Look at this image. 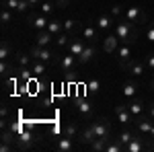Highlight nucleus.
Here are the masks:
<instances>
[{
    "label": "nucleus",
    "instance_id": "obj_14",
    "mask_svg": "<svg viewBox=\"0 0 154 152\" xmlns=\"http://www.w3.org/2000/svg\"><path fill=\"white\" fill-rule=\"evenodd\" d=\"M54 41H56V35H51L48 29L35 33V45H39V47H49Z\"/></svg>",
    "mask_w": 154,
    "mask_h": 152
},
{
    "label": "nucleus",
    "instance_id": "obj_6",
    "mask_svg": "<svg viewBox=\"0 0 154 152\" xmlns=\"http://www.w3.org/2000/svg\"><path fill=\"white\" fill-rule=\"evenodd\" d=\"M48 23L49 19L45 14H29V19H27V25H29V29H33V31H43V29H48Z\"/></svg>",
    "mask_w": 154,
    "mask_h": 152
},
{
    "label": "nucleus",
    "instance_id": "obj_30",
    "mask_svg": "<svg viewBox=\"0 0 154 152\" xmlns=\"http://www.w3.org/2000/svg\"><path fill=\"white\" fill-rule=\"evenodd\" d=\"M14 58H17V64H19V66H31V64H33V62H31V54H29V56H27V54H23V51H19V54H14Z\"/></svg>",
    "mask_w": 154,
    "mask_h": 152
},
{
    "label": "nucleus",
    "instance_id": "obj_7",
    "mask_svg": "<svg viewBox=\"0 0 154 152\" xmlns=\"http://www.w3.org/2000/svg\"><path fill=\"white\" fill-rule=\"evenodd\" d=\"M95 25H97V29H99V31H103V33H109V31L115 27V19H113L109 12H103V14H99V17H97Z\"/></svg>",
    "mask_w": 154,
    "mask_h": 152
},
{
    "label": "nucleus",
    "instance_id": "obj_10",
    "mask_svg": "<svg viewBox=\"0 0 154 152\" xmlns=\"http://www.w3.org/2000/svg\"><path fill=\"white\" fill-rule=\"evenodd\" d=\"M58 64H60V68H62V72H72L78 66V58L68 51V54H64V56L58 60Z\"/></svg>",
    "mask_w": 154,
    "mask_h": 152
},
{
    "label": "nucleus",
    "instance_id": "obj_31",
    "mask_svg": "<svg viewBox=\"0 0 154 152\" xmlns=\"http://www.w3.org/2000/svg\"><path fill=\"white\" fill-rule=\"evenodd\" d=\"M131 138H134V132H130V129H123V132H119V134H117V138H115V140H117L119 144H123V148H125V144H128Z\"/></svg>",
    "mask_w": 154,
    "mask_h": 152
},
{
    "label": "nucleus",
    "instance_id": "obj_20",
    "mask_svg": "<svg viewBox=\"0 0 154 152\" xmlns=\"http://www.w3.org/2000/svg\"><path fill=\"white\" fill-rule=\"evenodd\" d=\"M60 152H72L76 148V144H74V138H68V136H62V140L58 142V146H56Z\"/></svg>",
    "mask_w": 154,
    "mask_h": 152
},
{
    "label": "nucleus",
    "instance_id": "obj_29",
    "mask_svg": "<svg viewBox=\"0 0 154 152\" xmlns=\"http://www.w3.org/2000/svg\"><path fill=\"white\" fill-rule=\"evenodd\" d=\"M31 70H33V76H43V74H45V62L33 60V64H31Z\"/></svg>",
    "mask_w": 154,
    "mask_h": 152
},
{
    "label": "nucleus",
    "instance_id": "obj_36",
    "mask_svg": "<svg viewBox=\"0 0 154 152\" xmlns=\"http://www.w3.org/2000/svg\"><path fill=\"white\" fill-rule=\"evenodd\" d=\"M12 54V47L8 41H2V45H0V60H8V56Z\"/></svg>",
    "mask_w": 154,
    "mask_h": 152
},
{
    "label": "nucleus",
    "instance_id": "obj_1",
    "mask_svg": "<svg viewBox=\"0 0 154 152\" xmlns=\"http://www.w3.org/2000/svg\"><path fill=\"white\" fill-rule=\"evenodd\" d=\"M138 25L130 23V21H125V19H119L115 21V27H113V33L119 37V41L121 43H136V39H138V29H136Z\"/></svg>",
    "mask_w": 154,
    "mask_h": 152
},
{
    "label": "nucleus",
    "instance_id": "obj_48",
    "mask_svg": "<svg viewBox=\"0 0 154 152\" xmlns=\"http://www.w3.org/2000/svg\"><path fill=\"white\" fill-rule=\"evenodd\" d=\"M152 88H154V80H152Z\"/></svg>",
    "mask_w": 154,
    "mask_h": 152
},
{
    "label": "nucleus",
    "instance_id": "obj_23",
    "mask_svg": "<svg viewBox=\"0 0 154 152\" xmlns=\"http://www.w3.org/2000/svg\"><path fill=\"white\" fill-rule=\"evenodd\" d=\"M109 140H111V138H95L88 146H91V150H93V152H105L107 142H109Z\"/></svg>",
    "mask_w": 154,
    "mask_h": 152
},
{
    "label": "nucleus",
    "instance_id": "obj_44",
    "mask_svg": "<svg viewBox=\"0 0 154 152\" xmlns=\"http://www.w3.org/2000/svg\"><path fill=\"white\" fill-rule=\"evenodd\" d=\"M41 2H43V0H29L31 8H39V6H41Z\"/></svg>",
    "mask_w": 154,
    "mask_h": 152
},
{
    "label": "nucleus",
    "instance_id": "obj_3",
    "mask_svg": "<svg viewBox=\"0 0 154 152\" xmlns=\"http://www.w3.org/2000/svg\"><path fill=\"white\" fill-rule=\"evenodd\" d=\"M31 58L33 60H39V62H45V64H51L56 60V54L49 49V47H39V45H33L31 47Z\"/></svg>",
    "mask_w": 154,
    "mask_h": 152
},
{
    "label": "nucleus",
    "instance_id": "obj_9",
    "mask_svg": "<svg viewBox=\"0 0 154 152\" xmlns=\"http://www.w3.org/2000/svg\"><path fill=\"white\" fill-rule=\"evenodd\" d=\"M146 148H148V146H146V142H144L142 134L138 132V134H134V138L125 144L123 150H125V152H142V150H146Z\"/></svg>",
    "mask_w": 154,
    "mask_h": 152
},
{
    "label": "nucleus",
    "instance_id": "obj_46",
    "mask_svg": "<svg viewBox=\"0 0 154 152\" xmlns=\"http://www.w3.org/2000/svg\"><path fill=\"white\" fill-rule=\"evenodd\" d=\"M6 115H8V107L4 105L2 107V119H6Z\"/></svg>",
    "mask_w": 154,
    "mask_h": 152
},
{
    "label": "nucleus",
    "instance_id": "obj_41",
    "mask_svg": "<svg viewBox=\"0 0 154 152\" xmlns=\"http://www.w3.org/2000/svg\"><path fill=\"white\" fill-rule=\"evenodd\" d=\"M144 62H146V68H148L150 72H154V51H152V54H148Z\"/></svg>",
    "mask_w": 154,
    "mask_h": 152
},
{
    "label": "nucleus",
    "instance_id": "obj_22",
    "mask_svg": "<svg viewBox=\"0 0 154 152\" xmlns=\"http://www.w3.org/2000/svg\"><path fill=\"white\" fill-rule=\"evenodd\" d=\"M121 93H123V97H128V99L136 97V95H138V84H136L134 80H125V82H123Z\"/></svg>",
    "mask_w": 154,
    "mask_h": 152
},
{
    "label": "nucleus",
    "instance_id": "obj_24",
    "mask_svg": "<svg viewBox=\"0 0 154 152\" xmlns=\"http://www.w3.org/2000/svg\"><path fill=\"white\" fill-rule=\"evenodd\" d=\"M48 31L51 35H60L64 31V21H58V19H51L48 23Z\"/></svg>",
    "mask_w": 154,
    "mask_h": 152
},
{
    "label": "nucleus",
    "instance_id": "obj_12",
    "mask_svg": "<svg viewBox=\"0 0 154 152\" xmlns=\"http://www.w3.org/2000/svg\"><path fill=\"white\" fill-rule=\"evenodd\" d=\"M76 111H78V115L82 119H93V105L86 99H82V97L76 99Z\"/></svg>",
    "mask_w": 154,
    "mask_h": 152
},
{
    "label": "nucleus",
    "instance_id": "obj_32",
    "mask_svg": "<svg viewBox=\"0 0 154 152\" xmlns=\"http://www.w3.org/2000/svg\"><path fill=\"white\" fill-rule=\"evenodd\" d=\"M54 11H56V4L54 2H41V6H39V12L41 14H45V17H49V14H54Z\"/></svg>",
    "mask_w": 154,
    "mask_h": 152
},
{
    "label": "nucleus",
    "instance_id": "obj_4",
    "mask_svg": "<svg viewBox=\"0 0 154 152\" xmlns=\"http://www.w3.org/2000/svg\"><path fill=\"white\" fill-rule=\"evenodd\" d=\"M91 129L95 132L97 138H111V126H109V121H107L105 117H99L97 121H93Z\"/></svg>",
    "mask_w": 154,
    "mask_h": 152
},
{
    "label": "nucleus",
    "instance_id": "obj_28",
    "mask_svg": "<svg viewBox=\"0 0 154 152\" xmlns=\"http://www.w3.org/2000/svg\"><path fill=\"white\" fill-rule=\"evenodd\" d=\"M70 37H72V35H68L66 31H62L60 35H56V41H54V43H56L60 49H62V47H68V45H70V41H72Z\"/></svg>",
    "mask_w": 154,
    "mask_h": 152
},
{
    "label": "nucleus",
    "instance_id": "obj_13",
    "mask_svg": "<svg viewBox=\"0 0 154 152\" xmlns=\"http://www.w3.org/2000/svg\"><path fill=\"white\" fill-rule=\"evenodd\" d=\"M119 45H121V41H119V37L115 33H109L103 39V51H107V54H115L119 49Z\"/></svg>",
    "mask_w": 154,
    "mask_h": 152
},
{
    "label": "nucleus",
    "instance_id": "obj_26",
    "mask_svg": "<svg viewBox=\"0 0 154 152\" xmlns=\"http://www.w3.org/2000/svg\"><path fill=\"white\" fill-rule=\"evenodd\" d=\"M78 27H80V23H78L76 19H66V21H64V31H66L68 35L78 33Z\"/></svg>",
    "mask_w": 154,
    "mask_h": 152
},
{
    "label": "nucleus",
    "instance_id": "obj_11",
    "mask_svg": "<svg viewBox=\"0 0 154 152\" xmlns=\"http://www.w3.org/2000/svg\"><path fill=\"white\" fill-rule=\"evenodd\" d=\"M115 117H117V121L121 123V126H130L131 121H136L134 115L130 113L128 105H115Z\"/></svg>",
    "mask_w": 154,
    "mask_h": 152
},
{
    "label": "nucleus",
    "instance_id": "obj_45",
    "mask_svg": "<svg viewBox=\"0 0 154 152\" xmlns=\"http://www.w3.org/2000/svg\"><path fill=\"white\" fill-rule=\"evenodd\" d=\"M148 117H152V119H154V103L148 105Z\"/></svg>",
    "mask_w": 154,
    "mask_h": 152
},
{
    "label": "nucleus",
    "instance_id": "obj_43",
    "mask_svg": "<svg viewBox=\"0 0 154 152\" xmlns=\"http://www.w3.org/2000/svg\"><path fill=\"white\" fill-rule=\"evenodd\" d=\"M12 148H14V146H11V144H4V142L0 144V152H11Z\"/></svg>",
    "mask_w": 154,
    "mask_h": 152
},
{
    "label": "nucleus",
    "instance_id": "obj_16",
    "mask_svg": "<svg viewBox=\"0 0 154 152\" xmlns=\"http://www.w3.org/2000/svg\"><path fill=\"white\" fill-rule=\"evenodd\" d=\"M117 54V62H119V66H125L128 62L131 60V47H130V43H121L119 45V49L115 51Z\"/></svg>",
    "mask_w": 154,
    "mask_h": 152
},
{
    "label": "nucleus",
    "instance_id": "obj_33",
    "mask_svg": "<svg viewBox=\"0 0 154 152\" xmlns=\"http://www.w3.org/2000/svg\"><path fill=\"white\" fill-rule=\"evenodd\" d=\"M123 12H125V8H123V4H113L111 6V17L115 19V21H119V19H123Z\"/></svg>",
    "mask_w": 154,
    "mask_h": 152
},
{
    "label": "nucleus",
    "instance_id": "obj_19",
    "mask_svg": "<svg viewBox=\"0 0 154 152\" xmlns=\"http://www.w3.org/2000/svg\"><path fill=\"white\" fill-rule=\"evenodd\" d=\"M84 47H86V41H84L82 37H80V39H72L70 45H68V51H70V54H74V56L78 58V56L84 51Z\"/></svg>",
    "mask_w": 154,
    "mask_h": 152
},
{
    "label": "nucleus",
    "instance_id": "obj_39",
    "mask_svg": "<svg viewBox=\"0 0 154 152\" xmlns=\"http://www.w3.org/2000/svg\"><path fill=\"white\" fill-rule=\"evenodd\" d=\"M144 37H146L148 41H152V43H154V21H150V23H148L146 31H144Z\"/></svg>",
    "mask_w": 154,
    "mask_h": 152
},
{
    "label": "nucleus",
    "instance_id": "obj_17",
    "mask_svg": "<svg viewBox=\"0 0 154 152\" xmlns=\"http://www.w3.org/2000/svg\"><path fill=\"white\" fill-rule=\"evenodd\" d=\"M86 41V43H93L99 39V29H97V25H84L82 27V35H80Z\"/></svg>",
    "mask_w": 154,
    "mask_h": 152
},
{
    "label": "nucleus",
    "instance_id": "obj_8",
    "mask_svg": "<svg viewBox=\"0 0 154 152\" xmlns=\"http://www.w3.org/2000/svg\"><path fill=\"white\" fill-rule=\"evenodd\" d=\"M35 140L37 138L33 132H23L21 136H17V148L19 150H29V148H33Z\"/></svg>",
    "mask_w": 154,
    "mask_h": 152
},
{
    "label": "nucleus",
    "instance_id": "obj_2",
    "mask_svg": "<svg viewBox=\"0 0 154 152\" xmlns=\"http://www.w3.org/2000/svg\"><path fill=\"white\" fill-rule=\"evenodd\" d=\"M123 19L130 21V23H134V25H142V23L148 21V14H146V11L140 8V6H128L125 12H123Z\"/></svg>",
    "mask_w": 154,
    "mask_h": 152
},
{
    "label": "nucleus",
    "instance_id": "obj_27",
    "mask_svg": "<svg viewBox=\"0 0 154 152\" xmlns=\"http://www.w3.org/2000/svg\"><path fill=\"white\" fill-rule=\"evenodd\" d=\"M95 138H97L95 132H93V129H91V126H88V128H84V129H82V134L78 136V142H80V144H91V142L95 140Z\"/></svg>",
    "mask_w": 154,
    "mask_h": 152
},
{
    "label": "nucleus",
    "instance_id": "obj_18",
    "mask_svg": "<svg viewBox=\"0 0 154 152\" xmlns=\"http://www.w3.org/2000/svg\"><path fill=\"white\" fill-rule=\"evenodd\" d=\"M97 56V51H95V45L93 43H86V47H84V51L78 56V64H88V62H93Z\"/></svg>",
    "mask_w": 154,
    "mask_h": 152
},
{
    "label": "nucleus",
    "instance_id": "obj_40",
    "mask_svg": "<svg viewBox=\"0 0 154 152\" xmlns=\"http://www.w3.org/2000/svg\"><path fill=\"white\" fill-rule=\"evenodd\" d=\"M86 88H88V93H99V91H101V82L95 78V80H91L86 84Z\"/></svg>",
    "mask_w": 154,
    "mask_h": 152
},
{
    "label": "nucleus",
    "instance_id": "obj_47",
    "mask_svg": "<svg viewBox=\"0 0 154 152\" xmlns=\"http://www.w3.org/2000/svg\"><path fill=\"white\" fill-rule=\"evenodd\" d=\"M150 138H152V140H154V128H152V132H150Z\"/></svg>",
    "mask_w": 154,
    "mask_h": 152
},
{
    "label": "nucleus",
    "instance_id": "obj_37",
    "mask_svg": "<svg viewBox=\"0 0 154 152\" xmlns=\"http://www.w3.org/2000/svg\"><path fill=\"white\" fill-rule=\"evenodd\" d=\"M2 6H4V8H11V11H14V12H19L21 0H2Z\"/></svg>",
    "mask_w": 154,
    "mask_h": 152
},
{
    "label": "nucleus",
    "instance_id": "obj_25",
    "mask_svg": "<svg viewBox=\"0 0 154 152\" xmlns=\"http://www.w3.org/2000/svg\"><path fill=\"white\" fill-rule=\"evenodd\" d=\"M62 136L76 138V136H78V123H76V121H70V123H66V126H64V129H62Z\"/></svg>",
    "mask_w": 154,
    "mask_h": 152
},
{
    "label": "nucleus",
    "instance_id": "obj_5",
    "mask_svg": "<svg viewBox=\"0 0 154 152\" xmlns=\"http://www.w3.org/2000/svg\"><path fill=\"white\" fill-rule=\"evenodd\" d=\"M123 68H125V72H128L130 76H134V78L142 76L144 72L148 70V68H146V62H142V60H136V58H131L130 62L123 66Z\"/></svg>",
    "mask_w": 154,
    "mask_h": 152
},
{
    "label": "nucleus",
    "instance_id": "obj_15",
    "mask_svg": "<svg viewBox=\"0 0 154 152\" xmlns=\"http://www.w3.org/2000/svg\"><path fill=\"white\" fill-rule=\"evenodd\" d=\"M136 126H138V132L142 134V136H150V132H152L154 128V119L152 117H138L136 119Z\"/></svg>",
    "mask_w": 154,
    "mask_h": 152
},
{
    "label": "nucleus",
    "instance_id": "obj_34",
    "mask_svg": "<svg viewBox=\"0 0 154 152\" xmlns=\"http://www.w3.org/2000/svg\"><path fill=\"white\" fill-rule=\"evenodd\" d=\"M123 150V144H119L115 138H111V140L107 142V148H105V152H121Z\"/></svg>",
    "mask_w": 154,
    "mask_h": 152
},
{
    "label": "nucleus",
    "instance_id": "obj_42",
    "mask_svg": "<svg viewBox=\"0 0 154 152\" xmlns=\"http://www.w3.org/2000/svg\"><path fill=\"white\" fill-rule=\"evenodd\" d=\"M56 4L62 6V8H66V6H70V4H72V0H56Z\"/></svg>",
    "mask_w": 154,
    "mask_h": 152
},
{
    "label": "nucleus",
    "instance_id": "obj_35",
    "mask_svg": "<svg viewBox=\"0 0 154 152\" xmlns=\"http://www.w3.org/2000/svg\"><path fill=\"white\" fill-rule=\"evenodd\" d=\"M12 14H14V11H11V8H4V6H2V12H0V21H2V25L12 23Z\"/></svg>",
    "mask_w": 154,
    "mask_h": 152
},
{
    "label": "nucleus",
    "instance_id": "obj_21",
    "mask_svg": "<svg viewBox=\"0 0 154 152\" xmlns=\"http://www.w3.org/2000/svg\"><path fill=\"white\" fill-rule=\"evenodd\" d=\"M128 109H130V113L134 115V119H138V117H142V113H144V103L140 99H136V101L128 103Z\"/></svg>",
    "mask_w": 154,
    "mask_h": 152
},
{
    "label": "nucleus",
    "instance_id": "obj_38",
    "mask_svg": "<svg viewBox=\"0 0 154 152\" xmlns=\"http://www.w3.org/2000/svg\"><path fill=\"white\" fill-rule=\"evenodd\" d=\"M11 72H14V70H12V66L6 62V60H2V64H0V74H2V78H6Z\"/></svg>",
    "mask_w": 154,
    "mask_h": 152
}]
</instances>
